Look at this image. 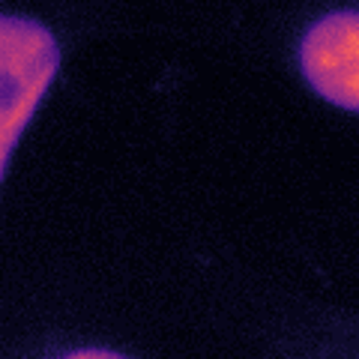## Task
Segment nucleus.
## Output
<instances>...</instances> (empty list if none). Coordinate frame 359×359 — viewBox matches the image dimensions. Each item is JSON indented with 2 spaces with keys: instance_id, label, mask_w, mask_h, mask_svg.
<instances>
[{
  "instance_id": "1",
  "label": "nucleus",
  "mask_w": 359,
  "mask_h": 359,
  "mask_svg": "<svg viewBox=\"0 0 359 359\" xmlns=\"http://www.w3.org/2000/svg\"><path fill=\"white\" fill-rule=\"evenodd\" d=\"M60 69L54 33L25 15H0V183L21 132Z\"/></svg>"
},
{
  "instance_id": "2",
  "label": "nucleus",
  "mask_w": 359,
  "mask_h": 359,
  "mask_svg": "<svg viewBox=\"0 0 359 359\" xmlns=\"http://www.w3.org/2000/svg\"><path fill=\"white\" fill-rule=\"evenodd\" d=\"M299 72L318 96L344 111L359 105V15L335 9L311 21L299 39Z\"/></svg>"
},
{
  "instance_id": "3",
  "label": "nucleus",
  "mask_w": 359,
  "mask_h": 359,
  "mask_svg": "<svg viewBox=\"0 0 359 359\" xmlns=\"http://www.w3.org/2000/svg\"><path fill=\"white\" fill-rule=\"evenodd\" d=\"M63 359H129L126 353H117V351H108V347H84V351H75Z\"/></svg>"
}]
</instances>
